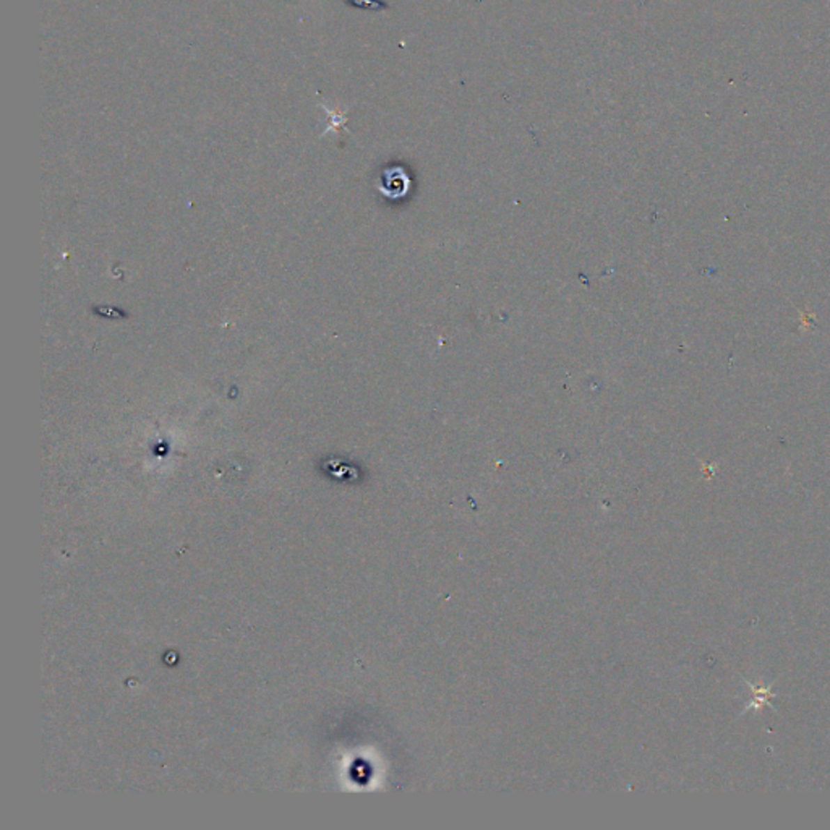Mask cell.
<instances>
[{"label": "cell", "mask_w": 830, "mask_h": 830, "mask_svg": "<svg viewBox=\"0 0 830 830\" xmlns=\"http://www.w3.org/2000/svg\"><path fill=\"white\" fill-rule=\"evenodd\" d=\"M409 185H411V180H409L406 172L401 169H393L386 172V177H384V187L386 189H382V191L391 196V198H399V196L407 194Z\"/></svg>", "instance_id": "6da1fadb"}, {"label": "cell", "mask_w": 830, "mask_h": 830, "mask_svg": "<svg viewBox=\"0 0 830 830\" xmlns=\"http://www.w3.org/2000/svg\"><path fill=\"white\" fill-rule=\"evenodd\" d=\"M352 3L357 5V7H360V8H372V10L386 8V5L379 2V0H354Z\"/></svg>", "instance_id": "7a4b0ae2"}]
</instances>
